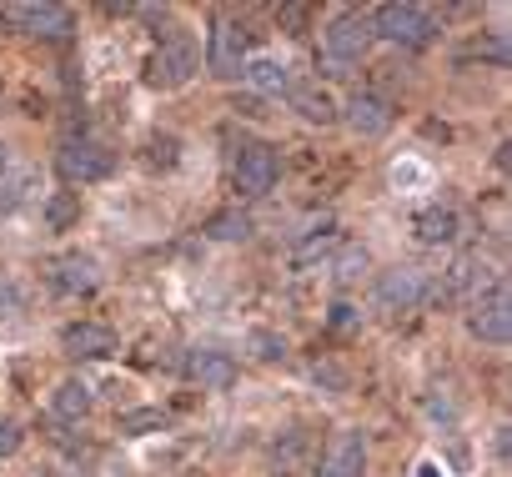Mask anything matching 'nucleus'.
I'll use <instances>...</instances> for the list:
<instances>
[{
	"instance_id": "f257e3e1",
	"label": "nucleus",
	"mask_w": 512,
	"mask_h": 477,
	"mask_svg": "<svg viewBox=\"0 0 512 477\" xmlns=\"http://www.w3.org/2000/svg\"><path fill=\"white\" fill-rule=\"evenodd\" d=\"M367 46H372V16H362V11L337 16L327 26V36H322V71L327 76H347L362 61Z\"/></svg>"
},
{
	"instance_id": "f03ea898",
	"label": "nucleus",
	"mask_w": 512,
	"mask_h": 477,
	"mask_svg": "<svg viewBox=\"0 0 512 477\" xmlns=\"http://www.w3.org/2000/svg\"><path fill=\"white\" fill-rule=\"evenodd\" d=\"M196 66H201L196 41H191L186 31H171V36L156 46V56H151V66H146V81L161 86V91H176V86H186V81L196 76Z\"/></svg>"
},
{
	"instance_id": "7ed1b4c3",
	"label": "nucleus",
	"mask_w": 512,
	"mask_h": 477,
	"mask_svg": "<svg viewBox=\"0 0 512 477\" xmlns=\"http://www.w3.org/2000/svg\"><path fill=\"white\" fill-rule=\"evenodd\" d=\"M56 171H61L71 186H91V181H106V176L116 171V151L101 146V141H91V136H76V141L61 146Z\"/></svg>"
},
{
	"instance_id": "20e7f679",
	"label": "nucleus",
	"mask_w": 512,
	"mask_h": 477,
	"mask_svg": "<svg viewBox=\"0 0 512 477\" xmlns=\"http://www.w3.org/2000/svg\"><path fill=\"white\" fill-rule=\"evenodd\" d=\"M432 16L422 11V6H382L377 16H372V36H382V41H392V46H407V51H422L427 41H432Z\"/></svg>"
},
{
	"instance_id": "39448f33",
	"label": "nucleus",
	"mask_w": 512,
	"mask_h": 477,
	"mask_svg": "<svg viewBox=\"0 0 512 477\" xmlns=\"http://www.w3.org/2000/svg\"><path fill=\"white\" fill-rule=\"evenodd\" d=\"M277 176H282V156H277L267 141H246V146L236 151L231 181H236L241 196H267V191L277 186Z\"/></svg>"
},
{
	"instance_id": "423d86ee",
	"label": "nucleus",
	"mask_w": 512,
	"mask_h": 477,
	"mask_svg": "<svg viewBox=\"0 0 512 477\" xmlns=\"http://www.w3.org/2000/svg\"><path fill=\"white\" fill-rule=\"evenodd\" d=\"M206 66H211V76H221V81H236L241 71H246V26L241 21H216L211 26V46H206Z\"/></svg>"
},
{
	"instance_id": "0eeeda50",
	"label": "nucleus",
	"mask_w": 512,
	"mask_h": 477,
	"mask_svg": "<svg viewBox=\"0 0 512 477\" xmlns=\"http://www.w3.org/2000/svg\"><path fill=\"white\" fill-rule=\"evenodd\" d=\"M0 16H6L11 26H21L26 36H36V41H66L76 31V16L66 6H51V0L46 6H6Z\"/></svg>"
},
{
	"instance_id": "6e6552de",
	"label": "nucleus",
	"mask_w": 512,
	"mask_h": 477,
	"mask_svg": "<svg viewBox=\"0 0 512 477\" xmlns=\"http://www.w3.org/2000/svg\"><path fill=\"white\" fill-rule=\"evenodd\" d=\"M467 332H472L477 342H487V347H502V342H507V332H512V312H507V287H502V282H497L487 297L472 302V312H467Z\"/></svg>"
},
{
	"instance_id": "1a4fd4ad",
	"label": "nucleus",
	"mask_w": 512,
	"mask_h": 477,
	"mask_svg": "<svg viewBox=\"0 0 512 477\" xmlns=\"http://www.w3.org/2000/svg\"><path fill=\"white\" fill-rule=\"evenodd\" d=\"M422 297H427V277L417 267H392V272L377 277V302L387 312H412Z\"/></svg>"
},
{
	"instance_id": "9d476101",
	"label": "nucleus",
	"mask_w": 512,
	"mask_h": 477,
	"mask_svg": "<svg viewBox=\"0 0 512 477\" xmlns=\"http://www.w3.org/2000/svg\"><path fill=\"white\" fill-rule=\"evenodd\" d=\"M392 121H397V111H392V101L387 96H377V91H357L352 101H347V126L357 131V136H387L392 131Z\"/></svg>"
},
{
	"instance_id": "9b49d317",
	"label": "nucleus",
	"mask_w": 512,
	"mask_h": 477,
	"mask_svg": "<svg viewBox=\"0 0 512 477\" xmlns=\"http://www.w3.org/2000/svg\"><path fill=\"white\" fill-rule=\"evenodd\" d=\"M61 352L76 357V362H101V357L116 352V332L101 327V322H71L61 332Z\"/></svg>"
},
{
	"instance_id": "f8f14e48",
	"label": "nucleus",
	"mask_w": 512,
	"mask_h": 477,
	"mask_svg": "<svg viewBox=\"0 0 512 477\" xmlns=\"http://www.w3.org/2000/svg\"><path fill=\"white\" fill-rule=\"evenodd\" d=\"M362 467H367V437H362L357 427H347V432H337V442L322 452L317 477H362Z\"/></svg>"
},
{
	"instance_id": "ddd939ff",
	"label": "nucleus",
	"mask_w": 512,
	"mask_h": 477,
	"mask_svg": "<svg viewBox=\"0 0 512 477\" xmlns=\"http://www.w3.org/2000/svg\"><path fill=\"white\" fill-rule=\"evenodd\" d=\"M96 282H101V272H96V262L81 257V252H71V257H61V262L51 267V287H56L61 297H86V292H96Z\"/></svg>"
},
{
	"instance_id": "4468645a",
	"label": "nucleus",
	"mask_w": 512,
	"mask_h": 477,
	"mask_svg": "<svg viewBox=\"0 0 512 477\" xmlns=\"http://www.w3.org/2000/svg\"><path fill=\"white\" fill-rule=\"evenodd\" d=\"M186 377L201 382V392H226L236 382V362L226 352H186Z\"/></svg>"
},
{
	"instance_id": "2eb2a0df",
	"label": "nucleus",
	"mask_w": 512,
	"mask_h": 477,
	"mask_svg": "<svg viewBox=\"0 0 512 477\" xmlns=\"http://www.w3.org/2000/svg\"><path fill=\"white\" fill-rule=\"evenodd\" d=\"M287 96H292V111H302V116L317 121V126H332V121L342 116V106H337V96H332L327 86H292Z\"/></svg>"
},
{
	"instance_id": "dca6fc26",
	"label": "nucleus",
	"mask_w": 512,
	"mask_h": 477,
	"mask_svg": "<svg viewBox=\"0 0 512 477\" xmlns=\"http://www.w3.org/2000/svg\"><path fill=\"white\" fill-rule=\"evenodd\" d=\"M417 236L427 247H442V242H452L457 236V211H447V206H427V211H417Z\"/></svg>"
},
{
	"instance_id": "f3484780",
	"label": "nucleus",
	"mask_w": 512,
	"mask_h": 477,
	"mask_svg": "<svg viewBox=\"0 0 512 477\" xmlns=\"http://www.w3.org/2000/svg\"><path fill=\"white\" fill-rule=\"evenodd\" d=\"M51 407H56V417H66V422H86V417H91V387L71 377V382L56 387Z\"/></svg>"
},
{
	"instance_id": "a211bd4d",
	"label": "nucleus",
	"mask_w": 512,
	"mask_h": 477,
	"mask_svg": "<svg viewBox=\"0 0 512 477\" xmlns=\"http://www.w3.org/2000/svg\"><path fill=\"white\" fill-rule=\"evenodd\" d=\"M241 76H246L256 91H267V96H282V91H292V71H287V66H277V61H251Z\"/></svg>"
},
{
	"instance_id": "6ab92c4d",
	"label": "nucleus",
	"mask_w": 512,
	"mask_h": 477,
	"mask_svg": "<svg viewBox=\"0 0 512 477\" xmlns=\"http://www.w3.org/2000/svg\"><path fill=\"white\" fill-rule=\"evenodd\" d=\"M206 236H211V242H246V236H251V216L246 211H216L206 221Z\"/></svg>"
},
{
	"instance_id": "aec40b11",
	"label": "nucleus",
	"mask_w": 512,
	"mask_h": 477,
	"mask_svg": "<svg viewBox=\"0 0 512 477\" xmlns=\"http://www.w3.org/2000/svg\"><path fill=\"white\" fill-rule=\"evenodd\" d=\"M76 221H81V191H56L46 201V226L51 231H71Z\"/></svg>"
},
{
	"instance_id": "412c9836",
	"label": "nucleus",
	"mask_w": 512,
	"mask_h": 477,
	"mask_svg": "<svg viewBox=\"0 0 512 477\" xmlns=\"http://www.w3.org/2000/svg\"><path fill=\"white\" fill-rule=\"evenodd\" d=\"M166 427H171V412L166 407H136V412L121 417V432L126 437H146V432H166Z\"/></svg>"
},
{
	"instance_id": "4be33fe9",
	"label": "nucleus",
	"mask_w": 512,
	"mask_h": 477,
	"mask_svg": "<svg viewBox=\"0 0 512 477\" xmlns=\"http://www.w3.org/2000/svg\"><path fill=\"white\" fill-rule=\"evenodd\" d=\"M246 347H251L256 362H282V357H287V342H282L277 332H267V327H256V332L246 337Z\"/></svg>"
},
{
	"instance_id": "5701e85b",
	"label": "nucleus",
	"mask_w": 512,
	"mask_h": 477,
	"mask_svg": "<svg viewBox=\"0 0 512 477\" xmlns=\"http://www.w3.org/2000/svg\"><path fill=\"white\" fill-rule=\"evenodd\" d=\"M332 247H337V236H332V231H317V236H307V242L297 247V257H292V262H297V267H312V262H322Z\"/></svg>"
},
{
	"instance_id": "b1692460",
	"label": "nucleus",
	"mask_w": 512,
	"mask_h": 477,
	"mask_svg": "<svg viewBox=\"0 0 512 477\" xmlns=\"http://www.w3.org/2000/svg\"><path fill=\"white\" fill-rule=\"evenodd\" d=\"M362 272H367V252H362V247H347L342 262H337V277H342V282H357Z\"/></svg>"
},
{
	"instance_id": "393cba45",
	"label": "nucleus",
	"mask_w": 512,
	"mask_h": 477,
	"mask_svg": "<svg viewBox=\"0 0 512 477\" xmlns=\"http://www.w3.org/2000/svg\"><path fill=\"white\" fill-rule=\"evenodd\" d=\"M21 442H26V432H21L11 417H0V457H16V452H21Z\"/></svg>"
},
{
	"instance_id": "a878e982",
	"label": "nucleus",
	"mask_w": 512,
	"mask_h": 477,
	"mask_svg": "<svg viewBox=\"0 0 512 477\" xmlns=\"http://www.w3.org/2000/svg\"><path fill=\"white\" fill-rule=\"evenodd\" d=\"M312 377H317L322 387H332V392H347V372H342L337 362H317V367H312Z\"/></svg>"
},
{
	"instance_id": "bb28decb",
	"label": "nucleus",
	"mask_w": 512,
	"mask_h": 477,
	"mask_svg": "<svg viewBox=\"0 0 512 477\" xmlns=\"http://www.w3.org/2000/svg\"><path fill=\"white\" fill-rule=\"evenodd\" d=\"M21 196H26V176H16V181H0V216L16 211V206H21Z\"/></svg>"
},
{
	"instance_id": "cd10ccee",
	"label": "nucleus",
	"mask_w": 512,
	"mask_h": 477,
	"mask_svg": "<svg viewBox=\"0 0 512 477\" xmlns=\"http://www.w3.org/2000/svg\"><path fill=\"white\" fill-rule=\"evenodd\" d=\"M357 327V307L352 302H337L332 307V332H352Z\"/></svg>"
},
{
	"instance_id": "c85d7f7f",
	"label": "nucleus",
	"mask_w": 512,
	"mask_h": 477,
	"mask_svg": "<svg viewBox=\"0 0 512 477\" xmlns=\"http://www.w3.org/2000/svg\"><path fill=\"white\" fill-rule=\"evenodd\" d=\"M307 21H312V11H307V6H287V11H282V26H287L292 36H302V26H307Z\"/></svg>"
},
{
	"instance_id": "c756f323",
	"label": "nucleus",
	"mask_w": 512,
	"mask_h": 477,
	"mask_svg": "<svg viewBox=\"0 0 512 477\" xmlns=\"http://www.w3.org/2000/svg\"><path fill=\"white\" fill-rule=\"evenodd\" d=\"M151 161H156V166H171V161H176V141H171V136H166V141H151Z\"/></svg>"
},
{
	"instance_id": "7c9ffc66",
	"label": "nucleus",
	"mask_w": 512,
	"mask_h": 477,
	"mask_svg": "<svg viewBox=\"0 0 512 477\" xmlns=\"http://www.w3.org/2000/svg\"><path fill=\"white\" fill-rule=\"evenodd\" d=\"M0 171H6V141H0Z\"/></svg>"
}]
</instances>
